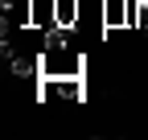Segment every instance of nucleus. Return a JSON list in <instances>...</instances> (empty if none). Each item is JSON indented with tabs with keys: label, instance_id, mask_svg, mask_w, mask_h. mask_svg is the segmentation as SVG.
<instances>
[{
	"label": "nucleus",
	"instance_id": "39448f33",
	"mask_svg": "<svg viewBox=\"0 0 148 140\" xmlns=\"http://www.w3.org/2000/svg\"><path fill=\"white\" fill-rule=\"evenodd\" d=\"M136 29L148 33V0H140V8H136Z\"/></svg>",
	"mask_w": 148,
	"mask_h": 140
},
{
	"label": "nucleus",
	"instance_id": "20e7f679",
	"mask_svg": "<svg viewBox=\"0 0 148 140\" xmlns=\"http://www.w3.org/2000/svg\"><path fill=\"white\" fill-rule=\"evenodd\" d=\"M103 29H127V0H107L103 4Z\"/></svg>",
	"mask_w": 148,
	"mask_h": 140
},
{
	"label": "nucleus",
	"instance_id": "7ed1b4c3",
	"mask_svg": "<svg viewBox=\"0 0 148 140\" xmlns=\"http://www.w3.org/2000/svg\"><path fill=\"white\" fill-rule=\"evenodd\" d=\"M78 16H82V4H78V0H53V25L78 29Z\"/></svg>",
	"mask_w": 148,
	"mask_h": 140
},
{
	"label": "nucleus",
	"instance_id": "f257e3e1",
	"mask_svg": "<svg viewBox=\"0 0 148 140\" xmlns=\"http://www.w3.org/2000/svg\"><path fill=\"white\" fill-rule=\"evenodd\" d=\"M41 74L45 78H70V74H86V58L74 41L62 45H45L41 49Z\"/></svg>",
	"mask_w": 148,
	"mask_h": 140
},
{
	"label": "nucleus",
	"instance_id": "423d86ee",
	"mask_svg": "<svg viewBox=\"0 0 148 140\" xmlns=\"http://www.w3.org/2000/svg\"><path fill=\"white\" fill-rule=\"evenodd\" d=\"M136 8H140V0H127V29H136Z\"/></svg>",
	"mask_w": 148,
	"mask_h": 140
},
{
	"label": "nucleus",
	"instance_id": "f03ea898",
	"mask_svg": "<svg viewBox=\"0 0 148 140\" xmlns=\"http://www.w3.org/2000/svg\"><path fill=\"white\" fill-rule=\"evenodd\" d=\"M37 91H41V99H66V103H82L86 99L82 74H70V78H45V74H37Z\"/></svg>",
	"mask_w": 148,
	"mask_h": 140
}]
</instances>
